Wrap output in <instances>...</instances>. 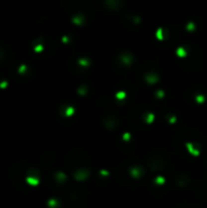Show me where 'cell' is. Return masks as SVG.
I'll return each instance as SVG.
<instances>
[{
	"label": "cell",
	"instance_id": "cell-18",
	"mask_svg": "<svg viewBox=\"0 0 207 208\" xmlns=\"http://www.w3.org/2000/svg\"><path fill=\"white\" fill-rule=\"evenodd\" d=\"M156 96H157L158 99H163V97H164V91H163V90H157V91H156Z\"/></svg>",
	"mask_w": 207,
	"mask_h": 208
},
{
	"label": "cell",
	"instance_id": "cell-14",
	"mask_svg": "<svg viewBox=\"0 0 207 208\" xmlns=\"http://www.w3.org/2000/svg\"><path fill=\"white\" fill-rule=\"evenodd\" d=\"M78 62H79V65L84 66V67L90 65V61H89V58H79V60H78Z\"/></svg>",
	"mask_w": 207,
	"mask_h": 208
},
{
	"label": "cell",
	"instance_id": "cell-1",
	"mask_svg": "<svg viewBox=\"0 0 207 208\" xmlns=\"http://www.w3.org/2000/svg\"><path fill=\"white\" fill-rule=\"evenodd\" d=\"M129 173H130V175H132L133 178H135V179H137V178H140V176L143 175V168L139 167V166H134V167L130 168Z\"/></svg>",
	"mask_w": 207,
	"mask_h": 208
},
{
	"label": "cell",
	"instance_id": "cell-2",
	"mask_svg": "<svg viewBox=\"0 0 207 208\" xmlns=\"http://www.w3.org/2000/svg\"><path fill=\"white\" fill-rule=\"evenodd\" d=\"M158 74H156V73H154V72H151V73H148L146 76H145V81L148 82L149 84H155V83H157L158 82Z\"/></svg>",
	"mask_w": 207,
	"mask_h": 208
},
{
	"label": "cell",
	"instance_id": "cell-15",
	"mask_svg": "<svg viewBox=\"0 0 207 208\" xmlns=\"http://www.w3.org/2000/svg\"><path fill=\"white\" fill-rule=\"evenodd\" d=\"M126 96H127L126 91H118V92H116V97H117L118 100H124V99H126Z\"/></svg>",
	"mask_w": 207,
	"mask_h": 208
},
{
	"label": "cell",
	"instance_id": "cell-8",
	"mask_svg": "<svg viewBox=\"0 0 207 208\" xmlns=\"http://www.w3.org/2000/svg\"><path fill=\"white\" fill-rule=\"evenodd\" d=\"M105 4H106L107 6H110L111 9H113V10L117 9V7L119 6V2H118V1H116V0H107Z\"/></svg>",
	"mask_w": 207,
	"mask_h": 208
},
{
	"label": "cell",
	"instance_id": "cell-21",
	"mask_svg": "<svg viewBox=\"0 0 207 208\" xmlns=\"http://www.w3.org/2000/svg\"><path fill=\"white\" fill-rule=\"evenodd\" d=\"M99 173L101 174V175H103V176H107V175H108V170H105V169H101V170H100V172H99Z\"/></svg>",
	"mask_w": 207,
	"mask_h": 208
},
{
	"label": "cell",
	"instance_id": "cell-7",
	"mask_svg": "<svg viewBox=\"0 0 207 208\" xmlns=\"http://www.w3.org/2000/svg\"><path fill=\"white\" fill-rule=\"evenodd\" d=\"M105 125L107 128H110V129H113L116 127V119L115 118H106L105 119Z\"/></svg>",
	"mask_w": 207,
	"mask_h": 208
},
{
	"label": "cell",
	"instance_id": "cell-11",
	"mask_svg": "<svg viewBox=\"0 0 207 208\" xmlns=\"http://www.w3.org/2000/svg\"><path fill=\"white\" fill-rule=\"evenodd\" d=\"M72 22L76 23V24H82V23H83V16H81V15L74 16V17H73V20H72Z\"/></svg>",
	"mask_w": 207,
	"mask_h": 208
},
{
	"label": "cell",
	"instance_id": "cell-17",
	"mask_svg": "<svg viewBox=\"0 0 207 208\" xmlns=\"http://www.w3.org/2000/svg\"><path fill=\"white\" fill-rule=\"evenodd\" d=\"M73 112H74V108H73V107H68L67 111H66V116H67V117H71V116L73 115Z\"/></svg>",
	"mask_w": 207,
	"mask_h": 208
},
{
	"label": "cell",
	"instance_id": "cell-22",
	"mask_svg": "<svg viewBox=\"0 0 207 208\" xmlns=\"http://www.w3.org/2000/svg\"><path fill=\"white\" fill-rule=\"evenodd\" d=\"M175 121H177V117H175V116H171V118H169V122H171V123H174Z\"/></svg>",
	"mask_w": 207,
	"mask_h": 208
},
{
	"label": "cell",
	"instance_id": "cell-10",
	"mask_svg": "<svg viewBox=\"0 0 207 208\" xmlns=\"http://www.w3.org/2000/svg\"><path fill=\"white\" fill-rule=\"evenodd\" d=\"M186 29L189 31V32H193V31H195L196 29V24L193 21H190V22L186 23Z\"/></svg>",
	"mask_w": 207,
	"mask_h": 208
},
{
	"label": "cell",
	"instance_id": "cell-9",
	"mask_svg": "<svg viewBox=\"0 0 207 208\" xmlns=\"http://www.w3.org/2000/svg\"><path fill=\"white\" fill-rule=\"evenodd\" d=\"M164 183H166V178H164V176L157 175V176L155 178V184L156 185H163Z\"/></svg>",
	"mask_w": 207,
	"mask_h": 208
},
{
	"label": "cell",
	"instance_id": "cell-19",
	"mask_svg": "<svg viewBox=\"0 0 207 208\" xmlns=\"http://www.w3.org/2000/svg\"><path fill=\"white\" fill-rule=\"evenodd\" d=\"M78 92L82 94V95H85V92H87V88H85V86H81V88L78 89Z\"/></svg>",
	"mask_w": 207,
	"mask_h": 208
},
{
	"label": "cell",
	"instance_id": "cell-3",
	"mask_svg": "<svg viewBox=\"0 0 207 208\" xmlns=\"http://www.w3.org/2000/svg\"><path fill=\"white\" fill-rule=\"evenodd\" d=\"M121 61H122V63H124V65H130V63L134 61V56H133L132 54H129V52H124V54L121 56Z\"/></svg>",
	"mask_w": 207,
	"mask_h": 208
},
{
	"label": "cell",
	"instance_id": "cell-12",
	"mask_svg": "<svg viewBox=\"0 0 207 208\" xmlns=\"http://www.w3.org/2000/svg\"><path fill=\"white\" fill-rule=\"evenodd\" d=\"M195 100H196V102H199V104H202V102H205L206 97H205V95H202V94H199V95H196V96H195Z\"/></svg>",
	"mask_w": 207,
	"mask_h": 208
},
{
	"label": "cell",
	"instance_id": "cell-6",
	"mask_svg": "<svg viewBox=\"0 0 207 208\" xmlns=\"http://www.w3.org/2000/svg\"><path fill=\"white\" fill-rule=\"evenodd\" d=\"M175 54H177V56H179V57H185V56L188 55V51H186V49H185V47L179 46V47H177Z\"/></svg>",
	"mask_w": 207,
	"mask_h": 208
},
{
	"label": "cell",
	"instance_id": "cell-4",
	"mask_svg": "<svg viewBox=\"0 0 207 208\" xmlns=\"http://www.w3.org/2000/svg\"><path fill=\"white\" fill-rule=\"evenodd\" d=\"M88 176H89V172L85 170V169H81V170H78V172L74 173V178H76L77 180H84V179H87Z\"/></svg>",
	"mask_w": 207,
	"mask_h": 208
},
{
	"label": "cell",
	"instance_id": "cell-5",
	"mask_svg": "<svg viewBox=\"0 0 207 208\" xmlns=\"http://www.w3.org/2000/svg\"><path fill=\"white\" fill-rule=\"evenodd\" d=\"M186 149L189 150V152H190L193 156H199V155H200V151L197 150V149H195L191 142H186Z\"/></svg>",
	"mask_w": 207,
	"mask_h": 208
},
{
	"label": "cell",
	"instance_id": "cell-16",
	"mask_svg": "<svg viewBox=\"0 0 207 208\" xmlns=\"http://www.w3.org/2000/svg\"><path fill=\"white\" fill-rule=\"evenodd\" d=\"M156 38L158 40H163V35H162V28H157L156 31Z\"/></svg>",
	"mask_w": 207,
	"mask_h": 208
},
{
	"label": "cell",
	"instance_id": "cell-20",
	"mask_svg": "<svg viewBox=\"0 0 207 208\" xmlns=\"http://www.w3.org/2000/svg\"><path fill=\"white\" fill-rule=\"evenodd\" d=\"M123 140H124V141L130 140V133H124V134H123Z\"/></svg>",
	"mask_w": 207,
	"mask_h": 208
},
{
	"label": "cell",
	"instance_id": "cell-13",
	"mask_svg": "<svg viewBox=\"0 0 207 208\" xmlns=\"http://www.w3.org/2000/svg\"><path fill=\"white\" fill-rule=\"evenodd\" d=\"M154 119H155V115L152 113V112H150V113H148L146 115V118H145V121H146V123H152L154 122Z\"/></svg>",
	"mask_w": 207,
	"mask_h": 208
}]
</instances>
